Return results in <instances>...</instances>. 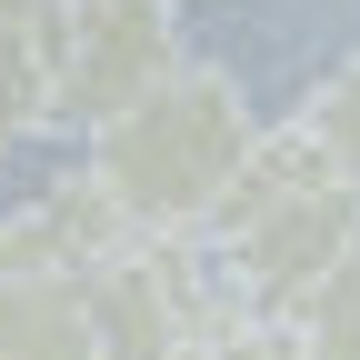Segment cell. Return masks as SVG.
Returning <instances> with one entry per match:
<instances>
[{
    "label": "cell",
    "instance_id": "cell-11",
    "mask_svg": "<svg viewBox=\"0 0 360 360\" xmlns=\"http://www.w3.org/2000/svg\"><path fill=\"white\" fill-rule=\"evenodd\" d=\"M51 11H60V0H0V20H20V30H40Z\"/></svg>",
    "mask_w": 360,
    "mask_h": 360
},
{
    "label": "cell",
    "instance_id": "cell-5",
    "mask_svg": "<svg viewBox=\"0 0 360 360\" xmlns=\"http://www.w3.org/2000/svg\"><path fill=\"white\" fill-rule=\"evenodd\" d=\"M0 360H101V321H90L80 270H40V281L0 290Z\"/></svg>",
    "mask_w": 360,
    "mask_h": 360
},
{
    "label": "cell",
    "instance_id": "cell-4",
    "mask_svg": "<svg viewBox=\"0 0 360 360\" xmlns=\"http://www.w3.org/2000/svg\"><path fill=\"white\" fill-rule=\"evenodd\" d=\"M80 281H90V321H101V360H170L220 310H240L200 240H130Z\"/></svg>",
    "mask_w": 360,
    "mask_h": 360
},
{
    "label": "cell",
    "instance_id": "cell-1",
    "mask_svg": "<svg viewBox=\"0 0 360 360\" xmlns=\"http://www.w3.org/2000/svg\"><path fill=\"white\" fill-rule=\"evenodd\" d=\"M260 141L250 120V90L210 60H180L150 101H130L120 120L90 130V180H101V200L130 220L141 240H200L210 210L231 200V180Z\"/></svg>",
    "mask_w": 360,
    "mask_h": 360
},
{
    "label": "cell",
    "instance_id": "cell-2",
    "mask_svg": "<svg viewBox=\"0 0 360 360\" xmlns=\"http://www.w3.org/2000/svg\"><path fill=\"white\" fill-rule=\"evenodd\" d=\"M350 240H360V191L300 141L290 120L281 130L260 120V141H250V160L231 180V200H220L210 231H200L220 290H231L250 321H290V310L350 260Z\"/></svg>",
    "mask_w": 360,
    "mask_h": 360
},
{
    "label": "cell",
    "instance_id": "cell-9",
    "mask_svg": "<svg viewBox=\"0 0 360 360\" xmlns=\"http://www.w3.org/2000/svg\"><path fill=\"white\" fill-rule=\"evenodd\" d=\"M170 360H300L281 321H250V310H220V321L191 340V350H170Z\"/></svg>",
    "mask_w": 360,
    "mask_h": 360
},
{
    "label": "cell",
    "instance_id": "cell-12",
    "mask_svg": "<svg viewBox=\"0 0 360 360\" xmlns=\"http://www.w3.org/2000/svg\"><path fill=\"white\" fill-rule=\"evenodd\" d=\"M170 11H191V0H170Z\"/></svg>",
    "mask_w": 360,
    "mask_h": 360
},
{
    "label": "cell",
    "instance_id": "cell-10",
    "mask_svg": "<svg viewBox=\"0 0 360 360\" xmlns=\"http://www.w3.org/2000/svg\"><path fill=\"white\" fill-rule=\"evenodd\" d=\"M40 270H60V250H51V231H40V210L20 200V210H0V290L40 281Z\"/></svg>",
    "mask_w": 360,
    "mask_h": 360
},
{
    "label": "cell",
    "instance_id": "cell-6",
    "mask_svg": "<svg viewBox=\"0 0 360 360\" xmlns=\"http://www.w3.org/2000/svg\"><path fill=\"white\" fill-rule=\"evenodd\" d=\"M290 130H300V141H310V150H321V160L350 180V191H360V51H350L340 70H321V80L300 90Z\"/></svg>",
    "mask_w": 360,
    "mask_h": 360
},
{
    "label": "cell",
    "instance_id": "cell-8",
    "mask_svg": "<svg viewBox=\"0 0 360 360\" xmlns=\"http://www.w3.org/2000/svg\"><path fill=\"white\" fill-rule=\"evenodd\" d=\"M51 130V60H40V30L0 20V150H20Z\"/></svg>",
    "mask_w": 360,
    "mask_h": 360
},
{
    "label": "cell",
    "instance_id": "cell-7",
    "mask_svg": "<svg viewBox=\"0 0 360 360\" xmlns=\"http://www.w3.org/2000/svg\"><path fill=\"white\" fill-rule=\"evenodd\" d=\"M281 330H290V350H300V360H360V240H350V260H340L330 281L290 310Z\"/></svg>",
    "mask_w": 360,
    "mask_h": 360
},
{
    "label": "cell",
    "instance_id": "cell-3",
    "mask_svg": "<svg viewBox=\"0 0 360 360\" xmlns=\"http://www.w3.org/2000/svg\"><path fill=\"white\" fill-rule=\"evenodd\" d=\"M40 60H51V120L101 130L130 101H150L191 51L170 0H60L40 20Z\"/></svg>",
    "mask_w": 360,
    "mask_h": 360
}]
</instances>
